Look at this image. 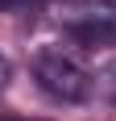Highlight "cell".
<instances>
[{
    "mask_svg": "<svg viewBox=\"0 0 116 121\" xmlns=\"http://www.w3.org/2000/svg\"><path fill=\"white\" fill-rule=\"evenodd\" d=\"M33 79H37V88L46 96L62 100V104H83L91 96V88H95V79L75 59H66L62 50H42L37 54L33 59Z\"/></svg>",
    "mask_w": 116,
    "mask_h": 121,
    "instance_id": "1",
    "label": "cell"
},
{
    "mask_svg": "<svg viewBox=\"0 0 116 121\" xmlns=\"http://www.w3.org/2000/svg\"><path fill=\"white\" fill-rule=\"evenodd\" d=\"M62 29H66L79 46H87V50L116 46V4H100V9H70V17H62Z\"/></svg>",
    "mask_w": 116,
    "mask_h": 121,
    "instance_id": "2",
    "label": "cell"
},
{
    "mask_svg": "<svg viewBox=\"0 0 116 121\" xmlns=\"http://www.w3.org/2000/svg\"><path fill=\"white\" fill-rule=\"evenodd\" d=\"M33 4H42V0H0V9H33Z\"/></svg>",
    "mask_w": 116,
    "mask_h": 121,
    "instance_id": "3",
    "label": "cell"
},
{
    "mask_svg": "<svg viewBox=\"0 0 116 121\" xmlns=\"http://www.w3.org/2000/svg\"><path fill=\"white\" fill-rule=\"evenodd\" d=\"M8 79H12V63H8V59H0V88L8 84Z\"/></svg>",
    "mask_w": 116,
    "mask_h": 121,
    "instance_id": "4",
    "label": "cell"
},
{
    "mask_svg": "<svg viewBox=\"0 0 116 121\" xmlns=\"http://www.w3.org/2000/svg\"><path fill=\"white\" fill-rule=\"evenodd\" d=\"M108 4H116V0H108Z\"/></svg>",
    "mask_w": 116,
    "mask_h": 121,
    "instance_id": "5",
    "label": "cell"
}]
</instances>
